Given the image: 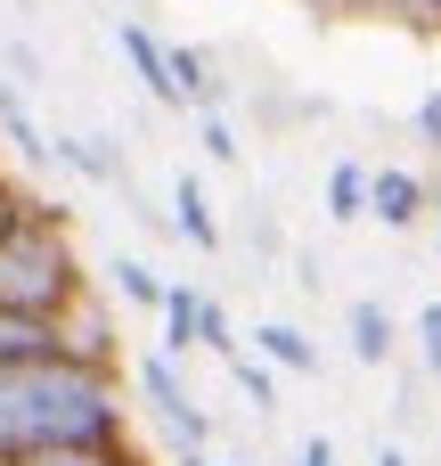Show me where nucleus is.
<instances>
[{
    "label": "nucleus",
    "mask_w": 441,
    "mask_h": 466,
    "mask_svg": "<svg viewBox=\"0 0 441 466\" xmlns=\"http://www.w3.org/2000/svg\"><path fill=\"white\" fill-rule=\"evenodd\" d=\"M123 410H131L123 377L82 352L16 360V369H0V459L49 451V442H123Z\"/></svg>",
    "instance_id": "1"
},
{
    "label": "nucleus",
    "mask_w": 441,
    "mask_h": 466,
    "mask_svg": "<svg viewBox=\"0 0 441 466\" xmlns=\"http://www.w3.org/2000/svg\"><path fill=\"white\" fill-rule=\"evenodd\" d=\"M82 262L65 238V205H33L16 229H0V311H33V319H65L82 303Z\"/></svg>",
    "instance_id": "2"
},
{
    "label": "nucleus",
    "mask_w": 441,
    "mask_h": 466,
    "mask_svg": "<svg viewBox=\"0 0 441 466\" xmlns=\"http://www.w3.org/2000/svg\"><path fill=\"white\" fill-rule=\"evenodd\" d=\"M131 385L147 393V410L164 418V434H172L180 451H205V442H213V418L196 410V393H180V377H172V352H147V360L131 369Z\"/></svg>",
    "instance_id": "3"
},
{
    "label": "nucleus",
    "mask_w": 441,
    "mask_h": 466,
    "mask_svg": "<svg viewBox=\"0 0 441 466\" xmlns=\"http://www.w3.org/2000/svg\"><path fill=\"white\" fill-rule=\"evenodd\" d=\"M115 49H123V66L147 82V98H164V106H188V98H180V74H172V41H155L139 16H123V25H115Z\"/></svg>",
    "instance_id": "4"
},
{
    "label": "nucleus",
    "mask_w": 441,
    "mask_h": 466,
    "mask_svg": "<svg viewBox=\"0 0 441 466\" xmlns=\"http://www.w3.org/2000/svg\"><path fill=\"white\" fill-rule=\"evenodd\" d=\"M434 205V188L417 180V172H401V164H376V188H368V221H385V229H417V213Z\"/></svg>",
    "instance_id": "5"
},
{
    "label": "nucleus",
    "mask_w": 441,
    "mask_h": 466,
    "mask_svg": "<svg viewBox=\"0 0 441 466\" xmlns=\"http://www.w3.org/2000/svg\"><path fill=\"white\" fill-rule=\"evenodd\" d=\"M49 352H65V319L0 311V369H16V360H49Z\"/></svg>",
    "instance_id": "6"
},
{
    "label": "nucleus",
    "mask_w": 441,
    "mask_h": 466,
    "mask_svg": "<svg viewBox=\"0 0 441 466\" xmlns=\"http://www.w3.org/2000/svg\"><path fill=\"white\" fill-rule=\"evenodd\" d=\"M0 466H139L131 442H49V451H8Z\"/></svg>",
    "instance_id": "7"
},
{
    "label": "nucleus",
    "mask_w": 441,
    "mask_h": 466,
    "mask_svg": "<svg viewBox=\"0 0 441 466\" xmlns=\"http://www.w3.org/2000/svg\"><path fill=\"white\" fill-rule=\"evenodd\" d=\"M205 311H213V295H196V287H172V295H164L155 319H164V352H172V360H180L188 344H205Z\"/></svg>",
    "instance_id": "8"
},
{
    "label": "nucleus",
    "mask_w": 441,
    "mask_h": 466,
    "mask_svg": "<svg viewBox=\"0 0 441 466\" xmlns=\"http://www.w3.org/2000/svg\"><path fill=\"white\" fill-rule=\"evenodd\" d=\"M172 229H180L188 246H205V254L221 246V221H213V205H205L196 172H180V180H172Z\"/></svg>",
    "instance_id": "9"
},
{
    "label": "nucleus",
    "mask_w": 441,
    "mask_h": 466,
    "mask_svg": "<svg viewBox=\"0 0 441 466\" xmlns=\"http://www.w3.org/2000/svg\"><path fill=\"white\" fill-rule=\"evenodd\" d=\"M368 188H376L368 164H336V172H327V221H336V229L368 221Z\"/></svg>",
    "instance_id": "10"
},
{
    "label": "nucleus",
    "mask_w": 441,
    "mask_h": 466,
    "mask_svg": "<svg viewBox=\"0 0 441 466\" xmlns=\"http://www.w3.org/2000/svg\"><path fill=\"white\" fill-rule=\"evenodd\" d=\"M385 352H393V319H385V303H352V360L360 369H385Z\"/></svg>",
    "instance_id": "11"
},
{
    "label": "nucleus",
    "mask_w": 441,
    "mask_h": 466,
    "mask_svg": "<svg viewBox=\"0 0 441 466\" xmlns=\"http://www.w3.org/2000/svg\"><path fill=\"white\" fill-rule=\"evenodd\" d=\"M254 352H262V360H278V369H319L311 336H303V328H286V319H262V328H254Z\"/></svg>",
    "instance_id": "12"
},
{
    "label": "nucleus",
    "mask_w": 441,
    "mask_h": 466,
    "mask_svg": "<svg viewBox=\"0 0 441 466\" xmlns=\"http://www.w3.org/2000/svg\"><path fill=\"white\" fill-rule=\"evenodd\" d=\"M0 131H8V139H16V156H33V164H49V156H57V147H49L41 131H33V115H25L16 82H0Z\"/></svg>",
    "instance_id": "13"
},
{
    "label": "nucleus",
    "mask_w": 441,
    "mask_h": 466,
    "mask_svg": "<svg viewBox=\"0 0 441 466\" xmlns=\"http://www.w3.org/2000/svg\"><path fill=\"white\" fill-rule=\"evenodd\" d=\"M106 287H115L123 303H139V311H164V295H172L147 262H115V270H106Z\"/></svg>",
    "instance_id": "14"
},
{
    "label": "nucleus",
    "mask_w": 441,
    "mask_h": 466,
    "mask_svg": "<svg viewBox=\"0 0 441 466\" xmlns=\"http://www.w3.org/2000/svg\"><path fill=\"white\" fill-rule=\"evenodd\" d=\"M229 377H237V393H246L254 410H278V360H262V352H237V360H229Z\"/></svg>",
    "instance_id": "15"
},
{
    "label": "nucleus",
    "mask_w": 441,
    "mask_h": 466,
    "mask_svg": "<svg viewBox=\"0 0 441 466\" xmlns=\"http://www.w3.org/2000/svg\"><path fill=\"white\" fill-rule=\"evenodd\" d=\"M57 156H65L74 172H90V180H115V156H106V147H90V139H57Z\"/></svg>",
    "instance_id": "16"
},
{
    "label": "nucleus",
    "mask_w": 441,
    "mask_h": 466,
    "mask_svg": "<svg viewBox=\"0 0 441 466\" xmlns=\"http://www.w3.org/2000/svg\"><path fill=\"white\" fill-rule=\"evenodd\" d=\"M196 147H205L213 164H237V131H229L221 115H205V123H196Z\"/></svg>",
    "instance_id": "17"
},
{
    "label": "nucleus",
    "mask_w": 441,
    "mask_h": 466,
    "mask_svg": "<svg viewBox=\"0 0 441 466\" xmlns=\"http://www.w3.org/2000/svg\"><path fill=\"white\" fill-rule=\"evenodd\" d=\"M417 344H426V369L441 377V303H426V311H417Z\"/></svg>",
    "instance_id": "18"
},
{
    "label": "nucleus",
    "mask_w": 441,
    "mask_h": 466,
    "mask_svg": "<svg viewBox=\"0 0 441 466\" xmlns=\"http://www.w3.org/2000/svg\"><path fill=\"white\" fill-rule=\"evenodd\" d=\"M25 213H33V197H25V188H16V180H8V172H0V229H16V221H25Z\"/></svg>",
    "instance_id": "19"
},
{
    "label": "nucleus",
    "mask_w": 441,
    "mask_h": 466,
    "mask_svg": "<svg viewBox=\"0 0 441 466\" xmlns=\"http://www.w3.org/2000/svg\"><path fill=\"white\" fill-rule=\"evenodd\" d=\"M417 139H426V147H441V90H426V98H417Z\"/></svg>",
    "instance_id": "20"
},
{
    "label": "nucleus",
    "mask_w": 441,
    "mask_h": 466,
    "mask_svg": "<svg viewBox=\"0 0 441 466\" xmlns=\"http://www.w3.org/2000/svg\"><path fill=\"white\" fill-rule=\"evenodd\" d=\"M295 466H336V451H327V434H311V442H303V459Z\"/></svg>",
    "instance_id": "21"
},
{
    "label": "nucleus",
    "mask_w": 441,
    "mask_h": 466,
    "mask_svg": "<svg viewBox=\"0 0 441 466\" xmlns=\"http://www.w3.org/2000/svg\"><path fill=\"white\" fill-rule=\"evenodd\" d=\"M311 8H327V16H352V8H385V0H311Z\"/></svg>",
    "instance_id": "22"
},
{
    "label": "nucleus",
    "mask_w": 441,
    "mask_h": 466,
    "mask_svg": "<svg viewBox=\"0 0 441 466\" xmlns=\"http://www.w3.org/2000/svg\"><path fill=\"white\" fill-rule=\"evenodd\" d=\"M385 8H401L409 25H426V0H385Z\"/></svg>",
    "instance_id": "23"
},
{
    "label": "nucleus",
    "mask_w": 441,
    "mask_h": 466,
    "mask_svg": "<svg viewBox=\"0 0 441 466\" xmlns=\"http://www.w3.org/2000/svg\"><path fill=\"white\" fill-rule=\"evenodd\" d=\"M180 466H221V459H205V451H180Z\"/></svg>",
    "instance_id": "24"
},
{
    "label": "nucleus",
    "mask_w": 441,
    "mask_h": 466,
    "mask_svg": "<svg viewBox=\"0 0 441 466\" xmlns=\"http://www.w3.org/2000/svg\"><path fill=\"white\" fill-rule=\"evenodd\" d=\"M376 466H409V459H401V451H376Z\"/></svg>",
    "instance_id": "25"
},
{
    "label": "nucleus",
    "mask_w": 441,
    "mask_h": 466,
    "mask_svg": "<svg viewBox=\"0 0 441 466\" xmlns=\"http://www.w3.org/2000/svg\"><path fill=\"white\" fill-rule=\"evenodd\" d=\"M426 25H441V0H426Z\"/></svg>",
    "instance_id": "26"
},
{
    "label": "nucleus",
    "mask_w": 441,
    "mask_h": 466,
    "mask_svg": "<svg viewBox=\"0 0 441 466\" xmlns=\"http://www.w3.org/2000/svg\"><path fill=\"white\" fill-rule=\"evenodd\" d=\"M434 213H441V188H434Z\"/></svg>",
    "instance_id": "27"
}]
</instances>
